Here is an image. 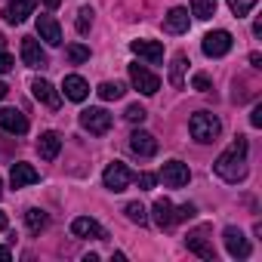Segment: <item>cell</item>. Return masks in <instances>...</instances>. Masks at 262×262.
Segmentation results:
<instances>
[{"label": "cell", "instance_id": "cell-19", "mask_svg": "<svg viewBox=\"0 0 262 262\" xmlns=\"http://www.w3.org/2000/svg\"><path fill=\"white\" fill-rule=\"evenodd\" d=\"M59 148H62L59 133H53V129L40 133V139H37V155H40L43 161H56V158H59Z\"/></svg>", "mask_w": 262, "mask_h": 262}, {"label": "cell", "instance_id": "cell-7", "mask_svg": "<svg viewBox=\"0 0 262 262\" xmlns=\"http://www.w3.org/2000/svg\"><path fill=\"white\" fill-rule=\"evenodd\" d=\"M161 179H164L167 188H182V185L191 182V170H188V164H182V161H167L164 170H161Z\"/></svg>", "mask_w": 262, "mask_h": 262}, {"label": "cell", "instance_id": "cell-38", "mask_svg": "<svg viewBox=\"0 0 262 262\" xmlns=\"http://www.w3.org/2000/svg\"><path fill=\"white\" fill-rule=\"evenodd\" d=\"M0 259H13V250L10 247H0Z\"/></svg>", "mask_w": 262, "mask_h": 262}, {"label": "cell", "instance_id": "cell-2", "mask_svg": "<svg viewBox=\"0 0 262 262\" xmlns=\"http://www.w3.org/2000/svg\"><path fill=\"white\" fill-rule=\"evenodd\" d=\"M188 129H191V139H194V142L210 145V142H216V139H219L222 123H219V117H216V114H210V111H198V114H191Z\"/></svg>", "mask_w": 262, "mask_h": 262}, {"label": "cell", "instance_id": "cell-42", "mask_svg": "<svg viewBox=\"0 0 262 262\" xmlns=\"http://www.w3.org/2000/svg\"><path fill=\"white\" fill-rule=\"evenodd\" d=\"M4 47H7V37H4V34H0V50H4Z\"/></svg>", "mask_w": 262, "mask_h": 262}, {"label": "cell", "instance_id": "cell-3", "mask_svg": "<svg viewBox=\"0 0 262 262\" xmlns=\"http://www.w3.org/2000/svg\"><path fill=\"white\" fill-rule=\"evenodd\" d=\"M80 126L90 136H105L111 129V114L105 108H83L80 111Z\"/></svg>", "mask_w": 262, "mask_h": 262}, {"label": "cell", "instance_id": "cell-36", "mask_svg": "<svg viewBox=\"0 0 262 262\" xmlns=\"http://www.w3.org/2000/svg\"><path fill=\"white\" fill-rule=\"evenodd\" d=\"M250 123H253V126H262V105H256V108H253V114H250Z\"/></svg>", "mask_w": 262, "mask_h": 262}, {"label": "cell", "instance_id": "cell-8", "mask_svg": "<svg viewBox=\"0 0 262 262\" xmlns=\"http://www.w3.org/2000/svg\"><path fill=\"white\" fill-rule=\"evenodd\" d=\"M222 241H225V250H228L231 259H247V256H250V241L244 237L241 228L228 225V228L222 231Z\"/></svg>", "mask_w": 262, "mask_h": 262}, {"label": "cell", "instance_id": "cell-5", "mask_svg": "<svg viewBox=\"0 0 262 262\" xmlns=\"http://www.w3.org/2000/svg\"><path fill=\"white\" fill-rule=\"evenodd\" d=\"M129 83H133L142 96H155L158 90H161V80H158V74H151L145 65H129Z\"/></svg>", "mask_w": 262, "mask_h": 262}, {"label": "cell", "instance_id": "cell-30", "mask_svg": "<svg viewBox=\"0 0 262 262\" xmlns=\"http://www.w3.org/2000/svg\"><path fill=\"white\" fill-rule=\"evenodd\" d=\"M93 16H96V13H93L90 7H80V10H77V22H74V25H77L80 34H86V31L93 28Z\"/></svg>", "mask_w": 262, "mask_h": 262}, {"label": "cell", "instance_id": "cell-41", "mask_svg": "<svg viewBox=\"0 0 262 262\" xmlns=\"http://www.w3.org/2000/svg\"><path fill=\"white\" fill-rule=\"evenodd\" d=\"M7 93H10V90H7V83H4V80H0V99H4Z\"/></svg>", "mask_w": 262, "mask_h": 262}, {"label": "cell", "instance_id": "cell-1", "mask_svg": "<svg viewBox=\"0 0 262 262\" xmlns=\"http://www.w3.org/2000/svg\"><path fill=\"white\" fill-rule=\"evenodd\" d=\"M213 170H216V176H219L222 182H241V179L247 176V139L237 136V139L216 158Z\"/></svg>", "mask_w": 262, "mask_h": 262}, {"label": "cell", "instance_id": "cell-40", "mask_svg": "<svg viewBox=\"0 0 262 262\" xmlns=\"http://www.w3.org/2000/svg\"><path fill=\"white\" fill-rule=\"evenodd\" d=\"M43 4H47V7H50V10H56V7H59V4H62V0H43Z\"/></svg>", "mask_w": 262, "mask_h": 262}, {"label": "cell", "instance_id": "cell-32", "mask_svg": "<svg viewBox=\"0 0 262 262\" xmlns=\"http://www.w3.org/2000/svg\"><path fill=\"white\" fill-rule=\"evenodd\" d=\"M191 86H194L198 93H210V77H207V74H194V77H191Z\"/></svg>", "mask_w": 262, "mask_h": 262}, {"label": "cell", "instance_id": "cell-39", "mask_svg": "<svg viewBox=\"0 0 262 262\" xmlns=\"http://www.w3.org/2000/svg\"><path fill=\"white\" fill-rule=\"evenodd\" d=\"M4 228H7V213L0 210V231H4Z\"/></svg>", "mask_w": 262, "mask_h": 262}, {"label": "cell", "instance_id": "cell-43", "mask_svg": "<svg viewBox=\"0 0 262 262\" xmlns=\"http://www.w3.org/2000/svg\"><path fill=\"white\" fill-rule=\"evenodd\" d=\"M0 198H4V179H0Z\"/></svg>", "mask_w": 262, "mask_h": 262}, {"label": "cell", "instance_id": "cell-34", "mask_svg": "<svg viewBox=\"0 0 262 262\" xmlns=\"http://www.w3.org/2000/svg\"><path fill=\"white\" fill-rule=\"evenodd\" d=\"M198 210H194V204H182L179 210H176V222H185V219H191Z\"/></svg>", "mask_w": 262, "mask_h": 262}, {"label": "cell", "instance_id": "cell-33", "mask_svg": "<svg viewBox=\"0 0 262 262\" xmlns=\"http://www.w3.org/2000/svg\"><path fill=\"white\" fill-rule=\"evenodd\" d=\"M133 179L139 182V188H142V191H148V188H155V182H158V179H155L151 173H139V176H133Z\"/></svg>", "mask_w": 262, "mask_h": 262}, {"label": "cell", "instance_id": "cell-23", "mask_svg": "<svg viewBox=\"0 0 262 262\" xmlns=\"http://www.w3.org/2000/svg\"><path fill=\"white\" fill-rule=\"evenodd\" d=\"M25 225H28V231H31V234H40V231L50 225V216H47L40 207H31V210L25 213Z\"/></svg>", "mask_w": 262, "mask_h": 262}, {"label": "cell", "instance_id": "cell-18", "mask_svg": "<svg viewBox=\"0 0 262 262\" xmlns=\"http://www.w3.org/2000/svg\"><path fill=\"white\" fill-rule=\"evenodd\" d=\"M151 219H155L158 228H170V225H176V207H173L167 198H161V201H155V207H151Z\"/></svg>", "mask_w": 262, "mask_h": 262}, {"label": "cell", "instance_id": "cell-16", "mask_svg": "<svg viewBox=\"0 0 262 262\" xmlns=\"http://www.w3.org/2000/svg\"><path fill=\"white\" fill-rule=\"evenodd\" d=\"M34 182H40V173L31 164H13V170H10V185L13 188H25V185H34Z\"/></svg>", "mask_w": 262, "mask_h": 262}, {"label": "cell", "instance_id": "cell-35", "mask_svg": "<svg viewBox=\"0 0 262 262\" xmlns=\"http://www.w3.org/2000/svg\"><path fill=\"white\" fill-rule=\"evenodd\" d=\"M13 65H16V62H13V56H10V53H4V50H0V74H7V71H10Z\"/></svg>", "mask_w": 262, "mask_h": 262}, {"label": "cell", "instance_id": "cell-22", "mask_svg": "<svg viewBox=\"0 0 262 262\" xmlns=\"http://www.w3.org/2000/svg\"><path fill=\"white\" fill-rule=\"evenodd\" d=\"M129 50H133L136 56H142V59H148V62H161L164 59L161 40H133V43H129Z\"/></svg>", "mask_w": 262, "mask_h": 262}, {"label": "cell", "instance_id": "cell-15", "mask_svg": "<svg viewBox=\"0 0 262 262\" xmlns=\"http://www.w3.org/2000/svg\"><path fill=\"white\" fill-rule=\"evenodd\" d=\"M34 7H37V0H13V4L4 10V19H7L10 25H22V22L34 13Z\"/></svg>", "mask_w": 262, "mask_h": 262}, {"label": "cell", "instance_id": "cell-24", "mask_svg": "<svg viewBox=\"0 0 262 262\" xmlns=\"http://www.w3.org/2000/svg\"><path fill=\"white\" fill-rule=\"evenodd\" d=\"M185 68H188V56H185V53H176V56H173V65H170V83H173L176 90L185 83V80H182Z\"/></svg>", "mask_w": 262, "mask_h": 262}, {"label": "cell", "instance_id": "cell-25", "mask_svg": "<svg viewBox=\"0 0 262 262\" xmlns=\"http://www.w3.org/2000/svg\"><path fill=\"white\" fill-rule=\"evenodd\" d=\"M191 16L194 19H213L216 16V0H191Z\"/></svg>", "mask_w": 262, "mask_h": 262}, {"label": "cell", "instance_id": "cell-27", "mask_svg": "<svg viewBox=\"0 0 262 262\" xmlns=\"http://www.w3.org/2000/svg\"><path fill=\"white\" fill-rule=\"evenodd\" d=\"M123 213H126V219H129V222H136V225H145V222H148V213H145V207H142L139 201L126 204V207H123Z\"/></svg>", "mask_w": 262, "mask_h": 262}, {"label": "cell", "instance_id": "cell-14", "mask_svg": "<svg viewBox=\"0 0 262 262\" xmlns=\"http://www.w3.org/2000/svg\"><path fill=\"white\" fill-rule=\"evenodd\" d=\"M71 234H74V237H93V241H105V237H108L105 228H102L96 219H90V216H77V219L71 222Z\"/></svg>", "mask_w": 262, "mask_h": 262}, {"label": "cell", "instance_id": "cell-12", "mask_svg": "<svg viewBox=\"0 0 262 262\" xmlns=\"http://www.w3.org/2000/svg\"><path fill=\"white\" fill-rule=\"evenodd\" d=\"M31 93H34V99H37L40 105H47L50 111H56V108L62 105V96H59V90H56L50 80H40V77H37V80L31 83Z\"/></svg>", "mask_w": 262, "mask_h": 262}, {"label": "cell", "instance_id": "cell-11", "mask_svg": "<svg viewBox=\"0 0 262 262\" xmlns=\"http://www.w3.org/2000/svg\"><path fill=\"white\" fill-rule=\"evenodd\" d=\"M22 62L28 68H47L50 59H47V50L34 40V37H22Z\"/></svg>", "mask_w": 262, "mask_h": 262}, {"label": "cell", "instance_id": "cell-17", "mask_svg": "<svg viewBox=\"0 0 262 262\" xmlns=\"http://www.w3.org/2000/svg\"><path fill=\"white\" fill-rule=\"evenodd\" d=\"M37 34H40V40H47L50 47H59V43H62V28H59V22H56L53 16H37Z\"/></svg>", "mask_w": 262, "mask_h": 262}, {"label": "cell", "instance_id": "cell-21", "mask_svg": "<svg viewBox=\"0 0 262 262\" xmlns=\"http://www.w3.org/2000/svg\"><path fill=\"white\" fill-rule=\"evenodd\" d=\"M164 28L170 34H185L188 31V10L185 7H173L167 16H164Z\"/></svg>", "mask_w": 262, "mask_h": 262}, {"label": "cell", "instance_id": "cell-6", "mask_svg": "<svg viewBox=\"0 0 262 262\" xmlns=\"http://www.w3.org/2000/svg\"><path fill=\"white\" fill-rule=\"evenodd\" d=\"M231 43H234V40H231V34L219 28V31H210V34L204 37V43H201V47H204V56H210V59H222V56H228V53H231Z\"/></svg>", "mask_w": 262, "mask_h": 262}, {"label": "cell", "instance_id": "cell-13", "mask_svg": "<svg viewBox=\"0 0 262 262\" xmlns=\"http://www.w3.org/2000/svg\"><path fill=\"white\" fill-rule=\"evenodd\" d=\"M185 247H188L191 253H198L201 259H207V262H216V250H213V244L207 241V228H198V231H191V234L185 237Z\"/></svg>", "mask_w": 262, "mask_h": 262}, {"label": "cell", "instance_id": "cell-26", "mask_svg": "<svg viewBox=\"0 0 262 262\" xmlns=\"http://www.w3.org/2000/svg\"><path fill=\"white\" fill-rule=\"evenodd\" d=\"M105 102H114V99H120L123 93H126V86L123 83H117V80H105V83H99V90H96Z\"/></svg>", "mask_w": 262, "mask_h": 262}, {"label": "cell", "instance_id": "cell-31", "mask_svg": "<svg viewBox=\"0 0 262 262\" xmlns=\"http://www.w3.org/2000/svg\"><path fill=\"white\" fill-rule=\"evenodd\" d=\"M145 114H148V111H145V108H142V105H129V108H126V114H123V117H126V120H129V123H142V120H145Z\"/></svg>", "mask_w": 262, "mask_h": 262}, {"label": "cell", "instance_id": "cell-4", "mask_svg": "<svg viewBox=\"0 0 262 262\" xmlns=\"http://www.w3.org/2000/svg\"><path fill=\"white\" fill-rule=\"evenodd\" d=\"M102 182H105V188L108 191H126V185L133 182V173H129V167L123 164V161H114V164H108L105 167V173H102Z\"/></svg>", "mask_w": 262, "mask_h": 262}, {"label": "cell", "instance_id": "cell-10", "mask_svg": "<svg viewBox=\"0 0 262 262\" xmlns=\"http://www.w3.org/2000/svg\"><path fill=\"white\" fill-rule=\"evenodd\" d=\"M0 129H7L13 136H25L28 133V117L16 108H0Z\"/></svg>", "mask_w": 262, "mask_h": 262}, {"label": "cell", "instance_id": "cell-29", "mask_svg": "<svg viewBox=\"0 0 262 262\" xmlns=\"http://www.w3.org/2000/svg\"><path fill=\"white\" fill-rule=\"evenodd\" d=\"M259 4V0H228V10L237 16V19H244V16H250V10Z\"/></svg>", "mask_w": 262, "mask_h": 262}, {"label": "cell", "instance_id": "cell-37", "mask_svg": "<svg viewBox=\"0 0 262 262\" xmlns=\"http://www.w3.org/2000/svg\"><path fill=\"white\" fill-rule=\"evenodd\" d=\"M250 65H253V68H262V56H259V53H253V56H250Z\"/></svg>", "mask_w": 262, "mask_h": 262}, {"label": "cell", "instance_id": "cell-9", "mask_svg": "<svg viewBox=\"0 0 262 262\" xmlns=\"http://www.w3.org/2000/svg\"><path fill=\"white\" fill-rule=\"evenodd\" d=\"M129 151L139 155V158H155L158 155V139L148 129H133V133H129Z\"/></svg>", "mask_w": 262, "mask_h": 262}, {"label": "cell", "instance_id": "cell-28", "mask_svg": "<svg viewBox=\"0 0 262 262\" xmlns=\"http://www.w3.org/2000/svg\"><path fill=\"white\" fill-rule=\"evenodd\" d=\"M65 56H68V62L80 65V62H86V59H90V47H83V43H71V47L65 50Z\"/></svg>", "mask_w": 262, "mask_h": 262}, {"label": "cell", "instance_id": "cell-20", "mask_svg": "<svg viewBox=\"0 0 262 262\" xmlns=\"http://www.w3.org/2000/svg\"><path fill=\"white\" fill-rule=\"evenodd\" d=\"M62 90H65V99H71V102H83L90 96V83L80 74H68L65 83H62Z\"/></svg>", "mask_w": 262, "mask_h": 262}]
</instances>
